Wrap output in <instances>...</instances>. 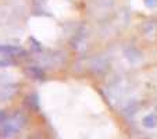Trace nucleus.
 <instances>
[{
	"label": "nucleus",
	"mask_w": 157,
	"mask_h": 139,
	"mask_svg": "<svg viewBox=\"0 0 157 139\" xmlns=\"http://www.w3.org/2000/svg\"><path fill=\"white\" fill-rule=\"evenodd\" d=\"M21 125H22V120L18 118L17 115H14L11 120L9 121H4L3 128H2V135L3 136H11L14 133H17L21 129Z\"/></svg>",
	"instance_id": "1"
},
{
	"label": "nucleus",
	"mask_w": 157,
	"mask_h": 139,
	"mask_svg": "<svg viewBox=\"0 0 157 139\" xmlns=\"http://www.w3.org/2000/svg\"><path fill=\"white\" fill-rule=\"evenodd\" d=\"M0 53L6 54V56H18V54H24L25 52L21 48H17V46H10V44H6V46H0Z\"/></svg>",
	"instance_id": "2"
},
{
	"label": "nucleus",
	"mask_w": 157,
	"mask_h": 139,
	"mask_svg": "<svg viewBox=\"0 0 157 139\" xmlns=\"http://www.w3.org/2000/svg\"><path fill=\"white\" fill-rule=\"evenodd\" d=\"M27 72L33 78V79H43V77H44L43 71H42L39 67H35V65H33V67H29V68H28Z\"/></svg>",
	"instance_id": "3"
},
{
	"label": "nucleus",
	"mask_w": 157,
	"mask_h": 139,
	"mask_svg": "<svg viewBox=\"0 0 157 139\" xmlns=\"http://www.w3.org/2000/svg\"><path fill=\"white\" fill-rule=\"evenodd\" d=\"M13 61L9 59H2L0 60V67H7V65H11Z\"/></svg>",
	"instance_id": "4"
},
{
	"label": "nucleus",
	"mask_w": 157,
	"mask_h": 139,
	"mask_svg": "<svg viewBox=\"0 0 157 139\" xmlns=\"http://www.w3.org/2000/svg\"><path fill=\"white\" fill-rule=\"evenodd\" d=\"M6 121V114L3 111H0V122H4Z\"/></svg>",
	"instance_id": "5"
}]
</instances>
